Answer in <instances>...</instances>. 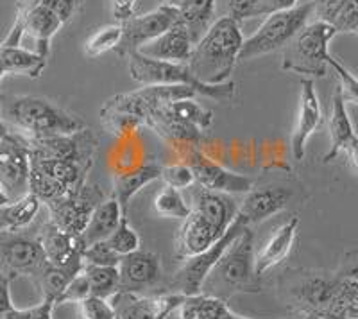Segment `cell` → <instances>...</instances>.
Masks as SVG:
<instances>
[{"instance_id":"11a10c76","label":"cell","mask_w":358,"mask_h":319,"mask_svg":"<svg viewBox=\"0 0 358 319\" xmlns=\"http://www.w3.org/2000/svg\"><path fill=\"white\" fill-rule=\"evenodd\" d=\"M220 319H249V318H244V316H238V314H235V312L231 311V309H229L228 312H226V314L222 316V318Z\"/></svg>"},{"instance_id":"277c9868","label":"cell","mask_w":358,"mask_h":319,"mask_svg":"<svg viewBox=\"0 0 358 319\" xmlns=\"http://www.w3.org/2000/svg\"><path fill=\"white\" fill-rule=\"evenodd\" d=\"M129 74L140 85H181L190 86L197 95L210 97L217 103H229L236 95V85L233 81L224 85H204L192 74L188 63H171L151 59L140 52L127 56Z\"/></svg>"},{"instance_id":"836d02e7","label":"cell","mask_w":358,"mask_h":319,"mask_svg":"<svg viewBox=\"0 0 358 319\" xmlns=\"http://www.w3.org/2000/svg\"><path fill=\"white\" fill-rule=\"evenodd\" d=\"M83 273L90 282V291L92 296L110 299L111 296L120 291V273L118 266H90L85 264Z\"/></svg>"},{"instance_id":"ab89813d","label":"cell","mask_w":358,"mask_h":319,"mask_svg":"<svg viewBox=\"0 0 358 319\" xmlns=\"http://www.w3.org/2000/svg\"><path fill=\"white\" fill-rule=\"evenodd\" d=\"M120 255L108 244V241H99L86 246L83 251V262L90 266H118Z\"/></svg>"},{"instance_id":"83f0119b","label":"cell","mask_w":358,"mask_h":319,"mask_svg":"<svg viewBox=\"0 0 358 319\" xmlns=\"http://www.w3.org/2000/svg\"><path fill=\"white\" fill-rule=\"evenodd\" d=\"M296 4L297 0H217V15L241 24L249 18L268 17L273 13L285 11Z\"/></svg>"},{"instance_id":"5bb4252c","label":"cell","mask_w":358,"mask_h":319,"mask_svg":"<svg viewBox=\"0 0 358 319\" xmlns=\"http://www.w3.org/2000/svg\"><path fill=\"white\" fill-rule=\"evenodd\" d=\"M31 155L24 136L11 132L0 140V188L9 201H17L29 194Z\"/></svg>"},{"instance_id":"db71d44e","label":"cell","mask_w":358,"mask_h":319,"mask_svg":"<svg viewBox=\"0 0 358 319\" xmlns=\"http://www.w3.org/2000/svg\"><path fill=\"white\" fill-rule=\"evenodd\" d=\"M185 0H162V4L163 6H171V8H174V9H178L179 6L183 4Z\"/></svg>"},{"instance_id":"d6986e66","label":"cell","mask_w":358,"mask_h":319,"mask_svg":"<svg viewBox=\"0 0 358 319\" xmlns=\"http://www.w3.org/2000/svg\"><path fill=\"white\" fill-rule=\"evenodd\" d=\"M38 235H40L41 246H43L45 257L50 264L83 271L85 267L83 251H85L86 244L79 235L65 234L49 221L41 225Z\"/></svg>"},{"instance_id":"6125c7cd","label":"cell","mask_w":358,"mask_h":319,"mask_svg":"<svg viewBox=\"0 0 358 319\" xmlns=\"http://www.w3.org/2000/svg\"><path fill=\"white\" fill-rule=\"evenodd\" d=\"M117 319H118V318H117Z\"/></svg>"},{"instance_id":"9f6ffc18","label":"cell","mask_w":358,"mask_h":319,"mask_svg":"<svg viewBox=\"0 0 358 319\" xmlns=\"http://www.w3.org/2000/svg\"><path fill=\"white\" fill-rule=\"evenodd\" d=\"M8 197H6V194L4 192H2V188H0V206H2V205H6V203H8Z\"/></svg>"},{"instance_id":"d4e9b609","label":"cell","mask_w":358,"mask_h":319,"mask_svg":"<svg viewBox=\"0 0 358 319\" xmlns=\"http://www.w3.org/2000/svg\"><path fill=\"white\" fill-rule=\"evenodd\" d=\"M159 176H162V165L152 162H147L127 172L113 174V197L118 201L124 215L127 213L131 199L147 185L159 180Z\"/></svg>"},{"instance_id":"484cf974","label":"cell","mask_w":358,"mask_h":319,"mask_svg":"<svg viewBox=\"0 0 358 319\" xmlns=\"http://www.w3.org/2000/svg\"><path fill=\"white\" fill-rule=\"evenodd\" d=\"M45 66L47 57L40 56L33 49L0 43V81L6 76H27L31 79H38Z\"/></svg>"},{"instance_id":"f907efd6","label":"cell","mask_w":358,"mask_h":319,"mask_svg":"<svg viewBox=\"0 0 358 319\" xmlns=\"http://www.w3.org/2000/svg\"><path fill=\"white\" fill-rule=\"evenodd\" d=\"M9 283H11V280L0 282V319L4 318L11 309H15L11 299V291H9Z\"/></svg>"},{"instance_id":"680465c9","label":"cell","mask_w":358,"mask_h":319,"mask_svg":"<svg viewBox=\"0 0 358 319\" xmlns=\"http://www.w3.org/2000/svg\"><path fill=\"white\" fill-rule=\"evenodd\" d=\"M76 2H78V6H79V2H81V0H76Z\"/></svg>"},{"instance_id":"b9f144b4","label":"cell","mask_w":358,"mask_h":319,"mask_svg":"<svg viewBox=\"0 0 358 319\" xmlns=\"http://www.w3.org/2000/svg\"><path fill=\"white\" fill-rule=\"evenodd\" d=\"M79 318L81 319H117L113 305L110 299L99 298V296H88L86 299L78 303Z\"/></svg>"},{"instance_id":"7c38bea8","label":"cell","mask_w":358,"mask_h":319,"mask_svg":"<svg viewBox=\"0 0 358 319\" xmlns=\"http://www.w3.org/2000/svg\"><path fill=\"white\" fill-rule=\"evenodd\" d=\"M181 162L192 169L194 180L201 188L213 190V192H222L235 196V194H248L255 188L252 178L233 172L224 165L217 164L208 155H204L199 148H187L179 151Z\"/></svg>"},{"instance_id":"f6af8a7d","label":"cell","mask_w":358,"mask_h":319,"mask_svg":"<svg viewBox=\"0 0 358 319\" xmlns=\"http://www.w3.org/2000/svg\"><path fill=\"white\" fill-rule=\"evenodd\" d=\"M346 0H312V18L334 25Z\"/></svg>"},{"instance_id":"94428289","label":"cell","mask_w":358,"mask_h":319,"mask_svg":"<svg viewBox=\"0 0 358 319\" xmlns=\"http://www.w3.org/2000/svg\"><path fill=\"white\" fill-rule=\"evenodd\" d=\"M357 34H358V31H357Z\"/></svg>"},{"instance_id":"7a4b0ae2","label":"cell","mask_w":358,"mask_h":319,"mask_svg":"<svg viewBox=\"0 0 358 319\" xmlns=\"http://www.w3.org/2000/svg\"><path fill=\"white\" fill-rule=\"evenodd\" d=\"M2 117L9 129L24 139H49L57 135H72L85 129L81 117L63 110L56 103L38 95H20L6 99Z\"/></svg>"},{"instance_id":"ba28073f","label":"cell","mask_w":358,"mask_h":319,"mask_svg":"<svg viewBox=\"0 0 358 319\" xmlns=\"http://www.w3.org/2000/svg\"><path fill=\"white\" fill-rule=\"evenodd\" d=\"M244 228H248L244 221L241 217H235V221L229 225V228L224 232V235L215 244H212L208 250L201 251V253L194 255V257L179 260L181 264H179L174 276H172L171 283H169V287H171L169 292H176V295L181 296H194L203 292L208 274L212 273L220 257L226 253V250L233 244V241L244 232Z\"/></svg>"},{"instance_id":"ac0fdd59","label":"cell","mask_w":358,"mask_h":319,"mask_svg":"<svg viewBox=\"0 0 358 319\" xmlns=\"http://www.w3.org/2000/svg\"><path fill=\"white\" fill-rule=\"evenodd\" d=\"M120 291L145 295L162 280V262L152 251L138 250L120 258Z\"/></svg>"},{"instance_id":"e0dca14e","label":"cell","mask_w":358,"mask_h":319,"mask_svg":"<svg viewBox=\"0 0 358 319\" xmlns=\"http://www.w3.org/2000/svg\"><path fill=\"white\" fill-rule=\"evenodd\" d=\"M299 85H301L299 108H297L296 126H294L292 136H290V149L297 162L305 158L306 142L322 126V110L317 90H315V83L310 78H303Z\"/></svg>"},{"instance_id":"f5cc1de1","label":"cell","mask_w":358,"mask_h":319,"mask_svg":"<svg viewBox=\"0 0 358 319\" xmlns=\"http://www.w3.org/2000/svg\"><path fill=\"white\" fill-rule=\"evenodd\" d=\"M4 101H6V97L0 94V140L8 139V136L11 135V129H9V126L6 124L4 117H2V106H4Z\"/></svg>"},{"instance_id":"7dc6e473","label":"cell","mask_w":358,"mask_h":319,"mask_svg":"<svg viewBox=\"0 0 358 319\" xmlns=\"http://www.w3.org/2000/svg\"><path fill=\"white\" fill-rule=\"evenodd\" d=\"M20 2H31V4H41L50 8L52 11H56L59 17L63 18V22H69L70 17L73 15L76 8H78V2L76 0H20Z\"/></svg>"},{"instance_id":"f35d334b","label":"cell","mask_w":358,"mask_h":319,"mask_svg":"<svg viewBox=\"0 0 358 319\" xmlns=\"http://www.w3.org/2000/svg\"><path fill=\"white\" fill-rule=\"evenodd\" d=\"M328 66L337 78V85L342 92V97L346 101V104H358V78L353 76L346 66L342 65L338 59L334 56L328 57Z\"/></svg>"},{"instance_id":"2e32d148","label":"cell","mask_w":358,"mask_h":319,"mask_svg":"<svg viewBox=\"0 0 358 319\" xmlns=\"http://www.w3.org/2000/svg\"><path fill=\"white\" fill-rule=\"evenodd\" d=\"M183 298L185 296L176 292L138 295L118 291L110 302L118 319H167V316L181 305Z\"/></svg>"},{"instance_id":"8d00e7d4","label":"cell","mask_w":358,"mask_h":319,"mask_svg":"<svg viewBox=\"0 0 358 319\" xmlns=\"http://www.w3.org/2000/svg\"><path fill=\"white\" fill-rule=\"evenodd\" d=\"M122 38V25L113 24L95 31L85 43V54L88 57H97L101 54H106L115 50Z\"/></svg>"},{"instance_id":"60d3db41","label":"cell","mask_w":358,"mask_h":319,"mask_svg":"<svg viewBox=\"0 0 358 319\" xmlns=\"http://www.w3.org/2000/svg\"><path fill=\"white\" fill-rule=\"evenodd\" d=\"M159 180H163V183L167 185V187L178 188V190H185V188H190L196 185L192 169L185 162L162 165V176H159Z\"/></svg>"},{"instance_id":"ffe728a7","label":"cell","mask_w":358,"mask_h":319,"mask_svg":"<svg viewBox=\"0 0 358 319\" xmlns=\"http://www.w3.org/2000/svg\"><path fill=\"white\" fill-rule=\"evenodd\" d=\"M290 197V190L281 187L252 188L251 192L245 194L242 205L236 210V217H241L245 226L260 225L267 221L268 217L285 210Z\"/></svg>"},{"instance_id":"c3c4849f","label":"cell","mask_w":358,"mask_h":319,"mask_svg":"<svg viewBox=\"0 0 358 319\" xmlns=\"http://www.w3.org/2000/svg\"><path fill=\"white\" fill-rule=\"evenodd\" d=\"M134 8H136V0H111V11L118 24L133 17Z\"/></svg>"},{"instance_id":"603a6c76","label":"cell","mask_w":358,"mask_h":319,"mask_svg":"<svg viewBox=\"0 0 358 319\" xmlns=\"http://www.w3.org/2000/svg\"><path fill=\"white\" fill-rule=\"evenodd\" d=\"M220 237L222 235L203 215L192 210L190 215L183 219V225L179 228L178 241H176V257L178 260L194 257L215 244Z\"/></svg>"},{"instance_id":"6da1fadb","label":"cell","mask_w":358,"mask_h":319,"mask_svg":"<svg viewBox=\"0 0 358 319\" xmlns=\"http://www.w3.org/2000/svg\"><path fill=\"white\" fill-rule=\"evenodd\" d=\"M244 34L241 24L219 17L197 41L188 59L192 74L204 85H224L238 63Z\"/></svg>"},{"instance_id":"4dcf8cb0","label":"cell","mask_w":358,"mask_h":319,"mask_svg":"<svg viewBox=\"0 0 358 319\" xmlns=\"http://www.w3.org/2000/svg\"><path fill=\"white\" fill-rule=\"evenodd\" d=\"M178 11L179 22L190 31L197 43L217 20V0H185Z\"/></svg>"},{"instance_id":"9c48e42d","label":"cell","mask_w":358,"mask_h":319,"mask_svg":"<svg viewBox=\"0 0 358 319\" xmlns=\"http://www.w3.org/2000/svg\"><path fill=\"white\" fill-rule=\"evenodd\" d=\"M62 25H65L63 18L47 6L17 0V18L2 43L22 45L24 38H31L34 43V52L49 57L50 41Z\"/></svg>"},{"instance_id":"4fadbf2b","label":"cell","mask_w":358,"mask_h":319,"mask_svg":"<svg viewBox=\"0 0 358 319\" xmlns=\"http://www.w3.org/2000/svg\"><path fill=\"white\" fill-rule=\"evenodd\" d=\"M31 158L45 160H73L95 164L99 139L92 129L85 127L72 135H57L49 139H24Z\"/></svg>"},{"instance_id":"44dd1931","label":"cell","mask_w":358,"mask_h":319,"mask_svg":"<svg viewBox=\"0 0 358 319\" xmlns=\"http://www.w3.org/2000/svg\"><path fill=\"white\" fill-rule=\"evenodd\" d=\"M194 45H196V40L190 31L181 22H178L158 38L143 45L138 52L151 59H159V62L188 63Z\"/></svg>"},{"instance_id":"7bdbcfd3","label":"cell","mask_w":358,"mask_h":319,"mask_svg":"<svg viewBox=\"0 0 358 319\" xmlns=\"http://www.w3.org/2000/svg\"><path fill=\"white\" fill-rule=\"evenodd\" d=\"M88 296H92V291H90V282L86 278V274L79 273L76 274L72 280H70L69 285L65 287V291L59 295L56 305H63V303H79L83 299H86Z\"/></svg>"},{"instance_id":"4316f807","label":"cell","mask_w":358,"mask_h":319,"mask_svg":"<svg viewBox=\"0 0 358 319\" xmlns=\"http://www.w3.org/2000/svg\"><path fill=\"white\" fill-rule=\"evenodd\" d=\"M328 132H330V149L322 156L324 164L337 158L342 153V149H344V146L357 135L353 122L350 119V113H348V104L344 97H342L338 85L334 92V97H331V113L330 119H328Z\"/></svg>"},{"instance_id":"7402d4cb","label":"cell","mask_w":358,"mask_h":319,"mask_svg":"<svg viewBox=\"0 0 358 319\" xmlns=\"http://www.w3.org/2000/svg\"><path fill=\"white\" fill-rule=\"evenodd\" d=\"M297 226H299V217H290L289 221L278 226L271 237L264 242L260 251L255 255V269L258 276L285 262L296 242Z\"/></svg>"},{"instance_id":"1f68e13d","label":"cell","mask_w":358,"mask_h":319,"mask_svg":"<svg viewBox=\"0 0 358 319\" xmlns=\"http://www.w3.org/2000/svg\"><path fill=\"white\" fill-rule=\"evenodd\" d=\"M229 311L226 299L199 292L194 296H185L178 307L179 319H220Z\"/></svg>"},{"instance_id":"3957f363","label":"cell","mask_w":358,"mask_h":319,"mask_svg":"<svg viewBox=\"0 0 358 319\" xmlns=\"http://www.w3.org/2000/svg\"><path fill=\"white\" fill-rule=\"evenodd\" d=\"M255 234L251 229L244 228L238 237L233 241L226 253L220 257L219 262L208 274L204 287L210 285L215 289L217 298L224 299V295H233V292H258L257 269H255ZM203 287V291H204Z\"/></svg>"},{"instance_id":"8992f818","label":"cell","mask_w":358,"mask_h":319,"mask_svg":"<svg viewBox=\"0 0 358 319\" xmlns=\"http://www.w3.org/2000/svg\"><path fill=\"white\" fill-rule=\"evenodd\" d=\"M312 18V0L305 4H296L294 8L268 15L257 33L244 40L238 62H248L265 54L276 52L296 36Z\"/></svg>"},{"instance_id":"74e56055","label":"cell","mask_w":358,"mask_h":319,"mask_svg":"<svg viewBox=\"0 0 358 319\" xmlns=\"http://www.w3.org/2000/svg\"><path fill=\"white\" fill-rule=\"evenodd\" d=\"M108 244L117 251L120 257L134 253L140 250V235L134 232L133 226L129 225L126 217H122V221L118 222L117 229L108 237Z\"/></svg>"},{"instance_id":"681fc988","label":"cell","mask_w":358,"mask_h":319,"mask_svg":"<svg viewBox=\"0 0 358 319\" xmlns=\"http://www.w3.org/2000/svg\"><path fill=\"white\" fill-rule=\"evenodd\" d=\"M338 273L344 274V276H350V278L357 280L358 282V253L357 251H353V253H348L346 257H344Z\"/></svg>"},{"instance_id":"52a82bcc","label":"cell","mask_w":358,"mask_h":319,"mask_svg":"<svg viewBox=\"0 0 358 319\" xmlns=\"http://www.w3.org/2000/svg\"><path fill=\"white\" fill-rule=\"evenodd\" d=\"M92 167V164L73 160L31 158L29 192L34 194L45 205L81 188L88 181Z\"/></svg>"},{"instance_id":"6f0895ef","label":"cell","mask_w":358,"mask_h":319,"mask_svg":"<svg viewBox=\"0 0 358 319\" xmlns=\"http://www.w3.org/2000/svg\"><path fill=\"white\" fill-rule=\"evenodd\" d=\"M4 280H9V278H6V276H4V274H2V273H0V282H4Z\"/></svg>"},{"instance_id":"816d5d0a","label":"cell","mask_w":358,"mask_h":319,"mask_svg":"<svg viewBox=\"0 0 358 319\" xmlns=\"http://www.w3.org/2000/svg\"><path fill=\"white\" fill-rule=\"evenodd\" d=\"M342 155L346 156L348 164H350L351 167L358 172V135H355L353 139H351L350 142L344 146V149H342Z\"/></svg>"},{"instance_id":"30bf717a","label":"cell","mask_w":358,"mask_h":319,"mask_svg":"<svg viewBox=\"0 0 358 319\" xmlns=\"http://www.w3.org/2000/svg\"><path fill=\"white\" fill-rule=\"evenodd\" d=\"M47 262L38 234H29L25 229L0 232V273L6 278L29 276L36 280Z\"/></svg>"},{"instance_id":"91938a15","label":"cell","mask_w":358,"mask_h":319,"mask_svg":"<svg viewBox=\"0 0 358 319\" xmlns=\"http://www.w3.org/2000/svg\"><path fill=\"white\" fill-rule=\"evenodd\" d=\"M287 319H289V318H287ZM297 319H306V318H297Z\"/></svg>"},{"instance_id":"e575fe53","label":"cell","mask_w":358,"mask_h":319,"mask_svg":"<svg viewBox=\"0 0 358 319\" xmlns=\"http://www.w3.org/2000/svg\"><path fill=\"white\" fill-rule=\"evenodd\" d=\"M79 273H81V271L70 269V267L54 266V264L47 262V266L41 269V273L38 274L34 283L40 287L43 298L57 302V298H59V295L65 291V287L69 285L70 280Z\"/></svg>"},{"instance_id":"cb8c5ba5","label":"cell","mask_w":358,"mask_h":319,"mask_svg":"<svg viewBox=\"0 0 358 319\" xmlns=\"http://www.w3.org/2000/svg\"><path fill=\"white\" fill-rule=\"evenodd\" d=\"M192 210L203 215L213 228L224 235V232L229 228L236 217V205L229 194L213 192L206 188H199L194 196V205Z\"/></svg>"},{"instance_id":"d590c367","label":"cell","mask_w":358,"mask_h":319,"mask_svg":"<svg viewBox=\"0 0 358 319\" xmlns=\"http://www.w3.org/2000/svg\"><path fill=\"white\" fill-rule=\"evenodd\" d=\"M152 205H155L156 213H158L159 217H167V219L183 221V219H187L192 213V206L187 203V199L183 197L181 190L167 187V185L156 194Z\"/></svg>"},{"instance_id":"f546056e","label":"cell","mask_w":358,"mask_h":319,"mask_svg":"<svg viewBox=\"0 0 358 319\" xmlns=\"http://www.w3.org/2000/svg\"><path fill=\"white\" fill-rule=\"evenodd\" d=\"M41 205L43 203L31 192L17 201H8L0 206V232L27 229L40 213Z\"/></svg>"},{"instance_id":"ee69618b","label":"cell","mask_w":358,"mask_h":319,"mask_svg":"<svg viewBox=\"0 0 358 319\" xmlns=\"http://www.w3.org/2000/svg\"><path fill=\"white\" fill-rule=\"evenodd\" d=\"M56 302L43 298V302L29 309H11L2 319H52Z\"/></svg>"},{"instance_id":"d6a6232c","label":"cell","mask_w":358,"mask_h":319,"mask_svg":"<svg viewBox=\"0 0 358 319\" xmlns=\"http://www.w3.org/2000/svg\"><path fill=\"white\" fill-rule=\"evenodd\" d=\"M163 108H165L167 113H171L172 117H176V119L181 120V122H187L192 124V126L199 127L203 133L212 129L213 111L204 108L196 97L179 99V101H174V103L165 104Z\"/></svg>"},{"instance_id":"bcb514c9","label":"cell","mask_w":358,"mask_h":319,"mask_svg":"<svg viewBox=\"0 0 358 319\" xmlns=\"http://www.w3.org/2000/svg\"><path fill=\"white\" fill-rule=\"evenodd\" d=\"M335 31L338 33H357L358 31V0H346L341 15L334 22Z\"/></svg>"},{"instance_id":"5b68a950","label":"cell","mask_w":358,"mask_h":319,"mask_svg":"<svg viewBox=\"0 0 358 319\" xmlns=\"http://www.w3.org/2000/svg\"><path fill=\"white\" fill-rule=\"evenodd\" d=\"M337 36L334 25L324 22H308L305 27L283 47L281 70L299 76L324 78L328 74V57L331 56L328 47Z\"/></svg>"},{"instance_id":"9a60e30c","label":"cell","mask_w":358,"mask_h":319,"mask_svg":"<svg viewBox=\"0 0 358 319\" xmlns=\"http://www.w3.org/2000/svg\"><path fill=\"white\" fill-rule=\"evenodd\" d=\"M179 22V11L171 6H159L155 11L145 13V15H133L127 20L120 22L122 25V38L120 43L115 49L117 56L127 57L129 54L138 52L149 41L158 38L167 29Z\"/></svg>"},{"instance_id":"f1b7e54d","label":"cell","mask_w":358,"mask_h":319,"mask_svg":"<svg viewBox=\"0 0 358 319\" xmlns=\"http://www.w3.org/2000/svg\"><path fill=\"white\" fill-rule=\"evenodd\" d=\"M122 217L126 215L118 205V201L113 196L106 197L90 217L88 225L81 235L83 242L90 246L99 241H108V237L117 229L118 222L122 221Z\"/></svg>"},{"instance_id":"8fae6325","label":"cell","mask_w":358,"mask_h":319,"mask_svg":"<svg viewBox=\"0 0 358 319\" xmlns=\"http://www.w3.org/2000/svg\"><path fill=\"white\" fill-rule=\"evenodd\" d=\"M106 194L95 183L86 181L76 192L45 203L49 212V222L70 235L81 237L94 210L106 199Z\"/></svg>"}]
</instances>
